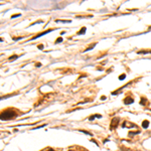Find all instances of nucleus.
I'll use <instances>...</instances> for the list:
<instances>
[{
	"mask_svg": "<svg viewBox=\"0 0 151 151\" xmlns=\"http://www.w3.org/2000/svg\"><path fill=\"white\" fill-rule=\"evenodd\" d=\"M138 54H146V53H151V50H139L137 52Z\"/></svg>",
	"mask_w": 151,
	"mask_h": 151,
	"instance_id": "8",
	"label": "nucleus"
},
{
	"mask_svg": "<svg viewBox=\"0 0 151 151\" xmlns=\"http://www.w3.org/2000/svg\"><path fill=\"white\" fill-rule=\"evenodd\" d=\"M17 58H18V56L14 54V56H11V57H9V61H15V60H17Z\"/></svg>",
	"mask_w": 151,
	"mask_h": 151,
	"instance_id": "9",
	"label": "nucleus"
},
{
	"mask_svg": "<svg viewBox=\"0 0 151 151\" xmlns=\"http://www.w3.org/2000/svg\"><path fill=\"white\" fill-rule=\"evenodd\" d=\"M15 117H17V114L16 112L11 110V109H8V110H5L1 113V116H0V119L1 121H6V120H10V119H13Z\"/></svg>",
	"mask_w": 151,
	"mask_h": 151,
	"instance_id": "1",
	"label": "nucleus"
},
{
	"mask_svg": "<svg viewBox=\"0 0 151 151\" xmlns=\"http://www.w3.org/2000/svg\"><path fill=\"white\" fill-rule=\"evenodd\" d=\"M86 30H87V28H86V27H82V28H81V30H80V31H78V33H77V34H79V35L85 34Z\"/></svg>",
	"mask_w": 151,
	"mask_h": 151,
	"instance_id": "6",
	"label": "nucleus"
},
{
	"mask_svg": "<svg viewBox=\"0 0 151 151\" xmlns=\"http://www.w3.org/2000/svg\"><path fill=\"white\" fill-rule=\"evenodd\" d=\"M96 118H99V119H100V118H102V116H101V115H93V116H90V117H89V120H90V121H94Z\"/></svg>",
	"mask_w": 151,
	"mask_h": 151,
	"instance_id": "5",
	"label": "nucleus"
},
{
	"mask_svg": "<svg viewBox=\"0 0 151 151\" xmlns=\"http://www.w3.org/2000/svg\"><path fill=\"white\" fill-rule=\"evenodd\" d=\"M146 102H147V100H146V98H141V100H140V104H141V105H143V106H144Z\"/></svg>",
	"mask_w": 151,
	"mask_h": 151,
	"instance_id": "11",
	"label": "nucleus"
},
{
	"mask_svg": "<svg viewBox=\"0 0 151 151\" xmlns=\"http://www.w3.org/2000/svg\"><path fill=\"white\" fill-rule=\"evenodd\" d=\"M38 48H39V49H42V48H43V45H42V44H39V45H38Z\"/></svg>",
	"mask_w": 151,
	"mask_h": 151,
	"instance_id": "19",
	"label": "nucleus"
},
{
	"mask_svg": "<svg viewBox=\"0 0 151 151\" xmlns=\"http://www.w3.org/2000/svg\"><path fill=\"white\" fill-rule=\"evenodd\" d=\"M50 31H52V29H47V30H45V31H43V32L39 33L38 35H35V36H33L32 38H31V40H34V39H36V38H39L40 36H42V35H45V34H47V33H48V32H50Z\"/></svg>",
	"mask_w": 151,
	"mask_h": 151,
	"instance_id": "3",
	"label": "nucleus"
},
{
	"mask_svg": "<svg viewBox=\"0 0 151 151\" xmlns=\"http://www.w3.org/2000/svg\"><path fill=\"white\" fill-rule=\"evenodd\" d=\"M69 151H74V150H69Z\"/></svg>",
	"mask_w": 151,
	"mask_h": 151,
	"instance_id": "22",
	"label": "nucleus"
},
{
	"mask_svg": "<svg viewBox=\"0 0 151 151\" xmlns=\"http://www.w3.org/2000/svg\"><path fill=\"white\" fill-rule=\"evenodd\" d=\"M118 124H119V118H114L112 120L111 122V125H110V130H114L115 128L118 127Z\"/></svg>",
	"mask_w": 151,
	"mask_h": 151,
	"instance_id": "2",
	"label": "nucleus"
},
{
	"mask_svg": "<svg viewBox=\"0 0 151 151\" xmlns=\"http://www.w3.org/2000/svg\"><path fill=\"white\" fill-rule=\"evenodd\" d=\"M47 151H54V150H53V149H52V148H49Z\"/></svg>",
	"mask_w": 151,
	"mask_h": 151,
	"instance_id": "21",
	"label": "nucleus"
},
{
	"mask_svg": "<svg viewBox=\"0 0 151 151\" xmlns=\"http://www.w3.org/2000/svg\"><path fill=\"white\" fill-rule=\"evenodd\" d=\"M101 100H106V97H105V96H102V97H101Z\"/></svg>",
	"mask_w": 151,
	"mask_h": 151,
	"instance_id": "20",
	"label": "nucleus"
},
{
	"mask_svg": "<svg viewBox=\"0 0 151 151\" xmlns=\"http://www.w3.org/2000/svg\"><path fill=\"white\" fill-rule=\"evenodd\" d=\"M148 126H149V121H147V120L143 121V123H142V127H143L144 129H146V128H148Z\"/></svg>",
	"mask_w": 151,
	"mask_h": 151,
	"instance_id": "7",
	"label": "nucleus"
},
{
	"mask_svg": "<svg viewBox=\"0 0 151 151\" xmlns=\"http://www.w3.org/2000/svg\"><path fill=\"white\" fill-rule=\"evenodd\" d=\"M80 132L85 133V134H87V135H90V136H92V134H91L90 132H87V131H85V130H80Z\"/></svg>",
	"mask_w": 151,
	"mask_h": 151,
	"instance_id": "12",
	"label": "nucleus"
},
{
	"mask_svg": "<svg viewBox=\"0 0 151 151\" xmlns=\"http://www.w3.org/2000/svg\"><path fill=\"white\" fill-rule=\"evenodd\" d=\"M57 22H62V23H70L71 20H61V19H57Z\"/></svg>",
	"mask_w": 151,
	"mask_h": 151,
	"instance_id": "10",
	"label": "nucleus"
},
{
	"mask_svg": "<svg viewBox=\"0 0 151 151\" xmlns=\"http://www.w3.org/2000/svg\"><path fill=\"white\" fill-rule=\"evenodd\" d=\"M124 103H125V105H130V104L134 103V99H133V98H131V97L125 98V100H124Z\"/></svg>",
	"mask_w": 151,
	"mask_h": 151,
	"instance_id": "4",
	"label": "nucleus"
},
{
	"mask_svg": "<svg viewBox=\"0 0 151 151\" xmlns=\"http://www.w3.org/2000/svg\"><path fill=\"white\" fill-rule=\"evenodd\" d=\"M61 41H62V38L61 37H58V38L56 40V43H60V42H61Z\"/></svg>",
	"mask_w": 151,
	"mask_h": 151,
	"instance_id": "15",
	"label": "nucleus"
},
{
	"mask_svg": "<svg viewBox=\"0 0 151 151\" xmlns=\"http://www.w3.org/2000/svg\"><path fill=\"white\" fill-rule=\"evenodd\" d=\"M95 45H96V43H94V44H92V45H91V47H88L87 49H85V52H88V50H90V49H92V48H93V47H95Z\"/></svg>",
	"mask_w": 151,
	"mask_h": 151,
	"instance_id": "14",
	"label": "nucleus"
},
{
	"mask_svg": "<svg viewBox=\"0 0 151 151\" xmlns=\"http://www.w3.org/2000/svg\"><path fill=\"white\" fill-rule=\"evenodd\" d=\"M125 78H126V75H125V74H123V75H121L120 77H119V80H120V81H122V80H124Z\"/></svg>",
	"mask_w": 151,
	"mask_h": 151,
	"instance_id": "13",
	"label": "nucleus"
},
{
	"mask_svg": "<svg viewBox=\"0 0 151 151\" xmlns=\"http://www.w3.org/2000/svg\"><path fill=\"white\" fill-rule=\"evenodd\" d=\"M18 16H20V13H17V14L12 15V16H11V18H16V17H18Z\"/></svg>",
	"mask_w": 151,
	"mask_h": 151,
	"instance_id": "16",
	"label": "nucleus"
},
{
	"mask_svg": "<svg viewBox=\"0 0 151 151\" xmlns=\"http://www.w3.org/2000/svg\"><path fill=\"white\" fill-rule=\"evenodd\" d=\"M127 151H128V150H127Z\"/></svg>",
	"mask_w": 151,
	"mask_h": 151,
	"instance_id": "23",
	"label": "nucleus"
},
{
	"mask_svg": "<svg viewBox=\"0 0 151 151\" xmlns=\"http://www.w3.org/2000/svg\"><path fill=\"white\" fill-rule=\"evenodd\" d=\"M35 66H37V68H40L41 64H40V62H37V64H35Z\"/></svg>",
	"mask_w": 151,
	"mask_h": 151,
	"instance_id": "18",
	"label": "nucleus"
},
{
	"mask_svg": "<svg viewBox=\"0 0 151 151\" xmlns=\"http://www.w3.org/2000/svg\"><path fill=\"white\" fill-rule=\"evenodd\" d=\"M21 38H22V37H13L12 39H13V40H19V39H21Z\"/></svg>",
	"mask_w": 151,
	"mask_h": 151,
	"instance_id": "17",
	"label": "nucleus"
}]
</instances>
